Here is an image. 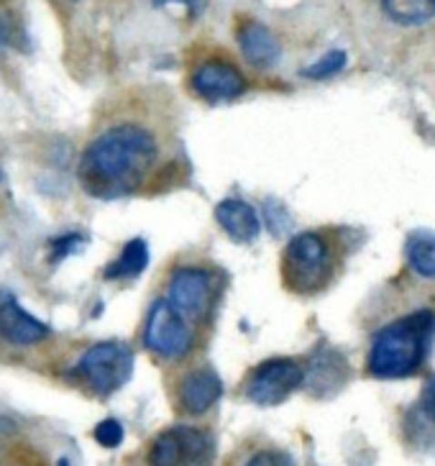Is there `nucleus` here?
<instances>
[{"label": "nucleus", "mask_w": 435, "mask_h": 466, "mask_svg": "<svg viewBox=\"0 0 435 466\" xmlns=\"http://www.w3.org/2000/svg\"><path fill=\"white\" fill-rule=\"evenodd\" d=\"M164 300L185 320H190L192 326L203 323L205 318L210 316V308L216 300L213 275L203 267H177L169 277Z\"/></svg>", "instance_id": "423d86ee"}, {"label": "nucleus", "mask_w": 435, "mask_h": 466, "mask_svg": "<svg viewBox=\"0 0 435 466\" xmlns=\"http://www.w3.org/2000/svg\"><path fill=\"white\" fill-rule=\"evenodd\" d=\"M159 159L162 141L154 128L138 121H118L96 134L85 147L77 175L90 195L110 200L141 190Z\"/></svg>", "instance_id": "f257e3e1"}, {"label": "nucleus", "mask_w": 435, "mask_h": 466, "mask_svg": "<svg viewBox=\"0 0 435 466\" xmlns=\"http://www.w3.org/2000/svg\"><path fill=\"white\" fill-rule=\"evenodd\" d=\"M339 257L330 238L320 231H302L287 241L282 254L285 285L298 295H315L330 285Z\"/></svg>", "instance_id": "7ed1b4c3"}, {"label": "nucleus", "mask_w": 435, "mask_h": 466, "mask_svg": "<svg viewBox=\"0 0 435 466\" xmlns=\"http://www.w3.org/2000/svg\"><path fill=\"white\" fill-rule=\"evenodd\" d=\"M223 395V382L216 371L200 367L185 374L177 384V402L179 410L187 415H203L207 412Z\"/></svg>", "instance_id": "9b49d317"}, {"label": "nucleus", "mask_w": 435, "mask_h": 466, "mask_svg": "<svg viewBox=\"0 0 435 466\" xmlns=\"http://www.w3.org/2000/svg\"><path fill=\"white\" fill-rule=\"evenodd\" d=\"M144 346L154 357L177 361L187 357L195 346V326L169 308V302L154 300L144 323Z\"/></svg>", "instance_id": "39448f33"}, {"label": "nucleus", "mask_w": 435, "mask_h": 466, "mask_svg": "<svg viewBox=\"0 0 435 466\" xmlns=\"http://www.w3.org/2000/svg\"><path fill=\"white\" fill-rule=\"evenodd\" d=\"M190 90L195 96L210 103H231L248 90L246 75L226 56H207L197 62L190 72Z\"/></svg>", "instance_id": "1a4fd4ad"}, {"label": "nucleus", "mask_w": 435, "mask_h": 466, "mask_svg": "<svg viewBox=\"0 0 435 466\" xmlns=\"http://www.w3.org/2000/svg\"><path fill=\"white\" fill-rule=\"evenodd\" d=\"M52 336V329L28 313L14 295L0 300V339L14 346H36Z\"/></svg>", "instance_id": "9d476101"}, {"label": "nucleus", "mask_w": 435, "mask_h": 466, "mask_svg": "<svg viewBox=\"0 0 435 466\" xmlns=\"http://www.w3.org/2000/svg\"><path fill=\"white\" fill-rule=\"evenodd\" d=\"M82 244H85V238H82L80 233H67V236H59V238H55V241H52V247H55V251H52L55 257H52V259L55 261L65 259V257H69V254H72V251H75L77 247H82Z\"/></svg>", "instance_id": "412c9836"}, {"label": "nucleus", "mask_w": 435, "mask_h": 466, "mask_svg": "<svg viewBox=\"0 0 435 466\" xmlns=\"http://www.w3.org/2000/svg\"><path fill=\"white\" fill-rule=\"evenodd\" d=\"M149 466H207L210 439L192 425H175L151 441Z\"/></svg>", "instance_id": "0eeeda50"}, {"label": "nucleus", "mask_w": 435, "mask_h": 466, "mask_svg": "<svg viewBox=\"0 0 435 466\" xmlns=\"http://www.w3.org/2000/svg\"><path fill=\"white\" fill-rule=\"evenodd\" d=\"M305 382V370L295 359H267L251 371L246 382V398L261 408H272L285 402Z\"/></svg>", "instance_id": "6e6552de"}, {"label": "nucleus", "mask_w": 435, "mask_h": 466, "mask_svg": "<svg viewBox=\"0 0 435 466\" xmlns=\"http://www.w3.org/2000/svg\"><path fill=\"white\" fill-rule=\"evenodd\" d=\"M244 466H298L292 456L285 451H258L251 459H246Z\"/></svg>", "instance_id": "aec40b11"}, {"label": "nucleus", "mask_w": 435, "mask_h": 466, "mask_svg": "<svg viewBox=\"0 0 435 466\" xmlns=\"http://www.w3.org/2000/svg\"><path fill=\"white\" fill-rule=\"evenodd\" d=\"M149 267V244L144 238H131L121 254L103 269L106 279H137Z\"/></svg>", "instance_id": "2eb2a0df"}, {"label": "nucleus", "mask_w": 435, "mask_h": 466, "mask_svg": "<svg viewBox=\"0 0 435 466\" xmlns=\"http://www.w3.org/2000/svg\"><path fill=\"white\" fill-rule=\"evenodd\" d=\"M134 374V351L121 341H100L85 349L72 367V377L80 380L96 398H110Z\"/></svg>", "instance_id": "20e7f679"}, {"label": "nucleus", "mask_w": 435, "mask_h": 466, "mask_svg": "<svg viewBox=\"0 0 435 466\" xmlns=\"http://www.w3.org/2000/svg\"><path fill=\"white\" fill-rule=\"evenodd\" d=\"M236 42L246 62L257 69H272L282 56V46L277 36L258 21H246L236 34Z\"/></svg>", "instance_id": "ddd939ff"}, {"label": "nucleus", "mask_w": 435, "mask_h": 466, "mask_svg": "<svg viewBox=\"0 0 435 466\" xmlns=\"http://www.w3.org/2000/svg\"><path fill=\"white\" fill-rule=\"evenodd\" d=\"M405 433L420 449L435 446V377L428 380L420 400L405 415Z\"/></svg>", "instance_id": "4468645a"}, {"label": "nucleus", "mask_w": 435, "mask_h": 466, "mask_svg": "<svg viewBox=\"0 0 435 466\" xmlns=\"http://www.w3.org/2000/svg\"><path fill=\"white\" fill-rule=\"evenodd\" d=\"M433 333V310H418L384 326L369 349V374L377 380H402L415 374L425 361Z\"/></svg>", "instance_id": "f03ea898"}, {"label": "nucleus", "mask_w": 435, "mask_h": 466, "mask_svg": "<svg viewBox=\"0 0 435 466\" xmlns=\"http://www.w3.org/2000/svg\"><path fill=\"white\" fill-rule=\"evenodd\" d=\"M216 220L236 244H254L261 233V220L254 208L241 198H226L216 206Z\"/></svg>", "instance_id": "f8f14e48"}, {"label": "nucleus", "mask_w": 435, "mask_h": 466, "mask_svg": "<svg viewBox=\"0 0 435 466\" xmlns=\"http://www.w3.org/2000/svg\"><path fill=\"white\" fill-rule=\"evenodd\" d=\"M405 254H408L410 267L415 275L435 279V236L422 231L412 233L408 238Z\"/></svg>", "instance_id": "f3484780"}, {"label": "nucleus", "mask_w": 435, "mask_h": 466, "mask_svg": "<svg viewBox=\"0 0 435 466\" xmlns=\"http://www.w3.org/2000/svg\"><path fill=\"white\" fill-rule=\"evenodd\" d=\"M72 3H77V0H72Z\"/></svg>", "instance_id": "5701e85b"}, {"label": "nucleus", "mask_w": 435, "mask_h": 466, "mask_svg": "<svg viewBox=\"0 0 435 466\" xmlns=\"http://www.w3.org/2000/svg\"><path fill=\"white\" fill-rule=\"evenodd\" d=\"M96 441L106 449H116L123 441V425L116 418H106L96 425Z\"/></svg>", "instance_id": "6ab92c4d"}, {"label": "nucleus", "mask_w": 435, "mask_h": 466, "mask_svg": "<svg viewBox=\"0 0 435 466\" xmlns=\"http://www.w3.org/2000/svg\"><path fill=\"white\" fill-rule=\"evenodd\" d=\"M381 8L392 21L405 26H420L435 18V0H381Z\"/></svg>", "instance_id": "dca6fc26"}, {"label": "nucleus", "mask_w": 435, "mask_h": 466, "mask_svg": "<svg viewBox=\"0 0 435 466\" xmlns=\"http://www.w3.org/2000/svg\"><path fill=\"white\" fill-rule=\"evenodd\" d=\"M175 3L185 5L192 15H200L205 8V0H151L154 8H167V5H175Z\"/></svg>", "instance_id": "4be33fe9"}, {"label": "nucleus", "mask_w": 435, "mask_h": 466, "mask_svg": "<svg viewBox=\"0 0 435 466\" xmlns=\"http://www.w3.org/2000/svg\"><path fill=\"white\" fill-rule=\"evenodd\" d=\"M346 52L343 49H330L328 55H323L315 65L302 69V75L305 77H310V80H328V77H336L340 69L346 67Z\"/></svg>", "instance_id": "a211bd4d"}]
</instances>
